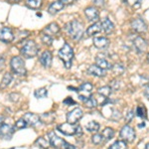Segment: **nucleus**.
Returning a JSON list of instances; mask_svg holds the SVG:
<instances>
[{
  "label": "nucleus",
  "mask_w": 149,
  "mask_h": 149,
  "mask_svg": "<svg viewBox=\"0 0 149 149\" xmlns=\"http://www.w3.org/2000/svg\"><path fill=\"white\" fill-rule=\"evenodd\" d=\"M65 30L72 39L79 41L84 35V24L79 20L70 21L65 26Z\"/></svg>",
  "instance_id": "nucleus-1"
},
{
  "label": "nucleus",
  "mask_w": 149,
  "mask_h": 149,
  "mask_svg": "<svg viewBox=\"0 0 149 149\" xmlns=\"http://www.w3.org/2000/svg\"><path fill=\"white\" fill-rule=\"evenodd\" d=\"M59 58L63 61L67 69H70L73 65V59H74V50L73 48L70 46L69 43H65L64 46L60 49L59 51Z\"/></svg>",
  "instance_id": "nucleus-2"
},
{
  "label": "nucleus",
  "mask_w": 149,
  "mask_h": 149,
  "mask_svg": "<svg viewBox=\"0 0 149 149\" xmlns=\"http://www.w3.org/2000/svg\"><path fill=\"white\" fill-rule=\"evenodd\" d=\"M57 129L59 130L61 133L65 134V135H77L80 136L83 134V131H81V126L79 125V124H71V123H63V124H59L57 126Z\"/></svg>",
  "instance_id": "nucleus-3"
},
{
  "label": "nucleus",
  "mask_w": 149,
  "mask_h": 149,
  "mask_svg": "<svg viewBox=\"0 0 149 149\" xmlns=\"http://www.w3.org/2000/svg\"><path fill=\"white\" fill-rule=\"evenodd\" d=\"M38 52H39V48H38L37 44L32 40L26 41L20 50L21 55L26 59H31V58L36 57L38 55Z\"/></svg>",
  "instance_id": "nucleus-4"
},
{
  "label": "nucleus",
  "mask_w": 149,
  "mask_h": 149,
  "mask_svg": "<svg viewBox=\"0 0 149 149\" xmlns=\"http://www.w3.org/2000/svg\"><path fill=\"white\" fill-rule=\"evenodd\" d=\"M10 66L11 69L13 71V73L19 74V76H25L27 71H26V67L25 63H24L23 59L21 57H13L11 59L10 62Z\"/></svg>",
  "instance_id": "nucleus-5"
},
{
  "label": "nucleus",
  "mask_w": 149,
  "mask_h": 149,
  "mask_svg": "<svg viewBox=\"0 0 149 149\" xmlns=\"http://www.w3.org/2000/svg\"><path fill=\"white\" fill-rule=\"evenodd\" d=\"M119 136L122 138V140L123 141L128 142V143H131L135 140L136 133H135V130H134L131 126H129L128 124H126V125H124L121 128L120 132H119Z\"/></svg>",
  "instance_id": "nucleus-6"
},
{
  "label": "nucleus",
  "mask_w": 149,
  "mask_h": 149,
  "mask_svg": "<svg viewBox=\"0 0 149 149\" xmlns=\"http://www.w3.org/2000/svg\"><path fill=\"white\" fill-rule=\"evenodd\" d=\"M48 139H49V142H50V145L53 146L55 149H61V148H64L65 146V143L67 141H65L64 139H62L61 137H59L58 135H56L54 131H50L48 133Z\"/></svg>",
  "instance_id": "nucleus-7"
},
{
  "label": "nucleus",
  "mask_w": 149,
  "mask_h": 149,
  "mask_svg": "<svg viewBox=\"0 0 149 149\" xmlns=\"http://www.w3.org/2000/svg\"><path fill=\"white\" fill-rule=\"evenodd\" d=\"M15 39L13 31L9 27H3L0 29V41L6 44H10Z\"/></svg>",
  "instance_id": "nucleus-8"
},
{
  "label": "nucleus",
  "mask_w": 149,
  "mask_h": 149,
  "mask_svg": "<svg viewBox=\"0 0 149 149\" xmlns=\"http://www.w3.org/2000/svg\"><path fill=\"white\" fill-rule=\"evenodd\" d=\"M83 115H84L83 110L80 107H76L72 111L68 112V114H67V122L71 124H77L78 121L83 117Z\"/></svg>",
  "instance_id": "nucleus-9"
},
{
  "label": "nucleus",
  "mask_w": 149,
  "mask_h": 149,
  "mask_svg": "<svg viewBox=\"0 0 149 149\" xmlns=\"http://www.w3.org/2000/svg\"><path fill=\"white\" fill-rule=\"evenodd\" d=\"M130 25H131V28L137 33H145L148 29L147 24H146L142 19H140V18L132 19Z\"/></svg>",
  "instance_id": "nucleus-10"
},
{
  "label": "nucleus",
  "mask_w": 149,
  "mask_h": 149,
  "mask_svg": "<svg viewBox=\"0 0 149 149\" xmlns=\"http://www.w3.org/2000/svg\"><path fill=\"white\" fill-rule=\"evenodd\" d=\"M85 15L90 22L95 23L100 19V11L97 10V7L90 6L85 9Z\"/></svg>",
  "instance_id": "nucleus-11"
},
{
  "label": "nucleus",
  "mask_w": 149,
  "mask_h": 149,
  "mask_svg": "<svg viewBox=\"0 0 149 149\" xmlns=\"http://www.w3.org/2000/svg\"><path fill=\"white\" fill-rule=\"evenodd\" d=\"M14 131H15V128H14L13 126L9 125V124H5V123L0 124V136H1V137L10 140Z\"/></svg>",
  "instance_id": "nucleus-12"
},
{
  "label": "nucleus",
  "mask_w": 149,
  "mask_h": 149,
  "mask_svg": "<svg viewBox=\"0 0 149 149\" xmlns=\"http://www.w3.org/2000/svg\"><path fill=\"white\" fill-rule=\"evenodd\" d=\"M60 31H61V28H60V26L58 25V23L52 22V23H50L49 25H47L46 27L43 29L42 33H43V34H47V35H49V36H52V37H54L55 35L59 34Z\"/></svg>",
  "instance_id": "nucleus-13"
},
{
  "label": "nucleus",
  "mask_w": 149,
  "mask_h": 149,
  "mask_svg": "<svg viewBox=\"0 0 149 149\" xmlns=\"http://www.w3.org/2000/svg\"><path fill=\"white\" fill-rule=\"evenodd\" d=\"M133 45H134V47H135L136 51L138 53H144L146 51L147 46H148L146 41L144 40L142 37H140V36L135 37V39L133 40Z\"/></svg>",
  "instance_id": "nucleus-14"
},
{
  "label": "nucleus",
  "mask_w": 149,
  "mask_h": 149,
  "mask_svg": "<svg viewBox=\"0 0 149 149\" xmlns=\"http://www.w3.org/2000/svg\"><path fill=\"white\" fill-rule=\"evenodd\" d=\"M52 59H53V56H52V53L50 51H44L42 53L40 57V63L42 64L43 67L45 68H50L52 65Z\"/></svg>",
  "instance_id": "nucleus-15"
},
{
  "label": "nucleus",
  "mask_w": 149,
  "mask_h": 149,
  "mask_svg": "<svg viewBox=\"0 0 149 149\" xmlns=\"http://www.w3.org/2000/svg\"><path fill=\"white\" fill-rule=\"evenodd\" d=\"M23 118L26 120L28 125H32V126H36L37 124H39L41 122L39 115L35 114V113H31V112H27L26 114H24Z\"/></svg>",
  "instance_id": "nucleus-16"
},
{
  "label": "nucleus",
  "mask_w": 149,
  "mask_h": 149,
  "mask_svg": "<svg viewBox=\"0 0 149 149\" xmlns=\"http://www.w3.org/2000/svg\"><path fill=\"white\" fill-rule=\"evenodd\" d=\"M79 97H80V100H81V102L85 103L86 107H88V109H95V107H97V100L93 97V95L85 97V95H79Z\"/></svg>",
  "instance_id": "nucleus-17"
},
{
  "label": "nucleus",
  "mask_w": 149,
  "mask_h": 149,
  "mask_svg": "<svg viewBox=\"0 0 149 149\" xmlns=\"http://www.w3.org/2000/svg\"><path fill=\"white\" fill-rule=\"evenodd\" d=\"M88 74H92V76H95V77H98V78H102V77H104L105 76V71L102 70V68L97 67V65H92L90 66V68L88 69Z\"/></svg>",
  "instance_id": "nucleus-18"
},
{
  "label": "nucleus",
  "mask_w": 149,
  "mask_h": 149,
  "mask_svg": "<svg viewBox=\"0 0 149 149\" xmlns=\"http://www.w3.org/2000/svg\"><path fill=\"white\" fill-rule=\"evenodd\" d=\"M93 45L97 49H105L109 45V40L107 37H95L93 39Z\"/></svg>",
  "instance_id": "nucleus-19"
},
{
  "label": "nucleus",
  "mask_w": 149,
  "mask_h": 149,
  "mask_svg": "<svg viewBox=\"0 0 149 149\" xmlns=\"http://www.w3.org/2000/svg\"><path fill=\"white\" fill-rule=\"evenodd\" d=\"M64 7H65V4L62 3L61 1H55L50 4L49 8H48V12H49L50 14H52V15H54V14L63 10Z\"/></svg>",
  "instance_id": "nucleus-20"
},
{
  "label": "nucleus",
  "mask_w": 149,
  "mask_h": 149,
  "mask_svg": "<svg viewBox=\"0 0 149 149\" xmlns=\"http://www.w3.org/2000/svg\"><path fill=\"white\" fill-rule=\"evenodd\" d=\"M100 26H102V31H103L105 34H109V33H111L114 29V24L112 23L109 18L103 19L102 24H100Z\"/></svg>",
  "instance_id": "nucleus-21"
},
{
  "label": "nucleus",
  "mask_w": 149,
  "mask_h": 149,
  "mask_svg": "<svg viewBox=\"0 0 149 149\" xmlns=\"http://www.w3.org/2000/svg\"><path fill=\"white\" fill-rule=\"evenodd\" d=\"M100 32H102V26H100V23L95 22L93 23V25H91L90 27L86 29V35L88 37H92V36L95 35V34H98Z\"/></svg>",
  "instance_id": "nucleus-22"
},
{
  "label": "nucleus",
  "mask_w": 149,
  "mask_h": 149,
  "mask_svg": "<svg viewBox=\"0 0 149 149\" xmlns=\"http://www.w3.org/2000/svg\"><path fill=\"white\" fill-rule=\"evenodd\" d=\"M95 65H97V67H100V68H102V70H110L112 68V65L109 63V62H107L105 59H103V58H100V57H97L95 58Z\"/></svg>",
  "instance_id": "nucleus-23"
},
{
  "label": "nucleus",
  "mask_w": 149,
  "mask_h": 149,
  "mask_svg": "<svg viewBox=\"0 0 149 149\" xmlns=\"http://www.w3.org/2000/svg\"><path fill=\"white\" fill-rule=\"evenodd\" d=\"M114 134H115V131L111 128V127H105V128L103 129L102 134V138H103V141H105V142H107V141L110 140L111 138H113Z\"/></svg>",
  "instance_id": "nucleus-24"
},
{
  "label": "nucleus",
  "mask_w": 149,
  "mask_h": 149,
  "mask_svg": "<svg viewBox=\"0 0 149 149\" xmlns=\"http://www.w3.org/2000/svg\"><path fill=\"white\" fill-rule=\"evenodd\" d=\"M12 79H13L12 74L10 73H6L3 76V79H2L1 84H0V88H1V90H4V88H6L7 86L10 85V83L12 81Z\"/></svg>",
  "instance_id": "nucleus-25"
},
{
  "label": "nucleus",
  "mask_w": 149,
  "mask_h": 149,
  "mask_svg": "<svg viewBox=\"0 0 149 149\" xmlns=\"http://www.w3.org/2000/svg\"><path fill=\"white\" fill-rule=\"evenodd\" d=\"M40 119L42 122H44V123L46 124H50L52 123V122H54L55 120V115L53 113H43L42 115L40 116Z\"/></svg>",
  "instance_id": "nucleus-26"
},
{
  "label": "nucleus",
  "mask_w": 149,
  "mask_h": 149,
  "mask_svg": "<svg viewBox=\"0 0 149 149\" xmlns=\"http://www.w3.org/2000/svg\"><path fill=\"white\" fill-rule=\"evenodd\" d=\"M111 88L109 86H102V88H98L97 93L100 95H102L103 97H109L110 95H111Z\"/></svg>",
  "instance_id": "nucleus-27"
},
{
  "label": "nucleus",
  "mask_w": 149,
  "mask_h": 149,
  "mask_svg": "<svg viewBox=\"0 0 149 149\" xmlns=\"http://www.w3.org/2000/svg\"><path fill=\"white\" fill-rule=\"evenodd\" d=\"M35 144L39 146V147L43 148V149H48L50 146L49 139L47 140V139H45L44 137H38L37 139H36Z\"/></svg>",
  "instance_id": "nucleus-28"
},
{
  "label": "nucleus",
  "mask_w": 149,
  "mask_h": 149,
  "mask_svg": "<svg viewBox=\"0 0 149 149\" xmlns=\"http://www.w3.org/2000/svg\"><path fill=\"white\" fill-rule=\"evenodd\" d=\"M26 6L30 9H39L42 6V0H27Z\"/></svg>",
  "instance_id": "nucleus-29"
},
{
  "label": "nucleus",
  "mask_w": 149,
  "mask_h": 149,
  "mask_svg": "<svg viewBox=\"0 0 149 149\" xmlns=\"http://www.w3.org/2000/svg\"><path fill=\"white\" fill-rule=\"evenodd\" d=\"M112 73H113L115 76H121L122 74L124 73L125 69H124V66L122 64H114L112 66Z\"/></svg>",
  "instance_id": "nucleus-30"
},
{
  "label": "nucleus",
  "mask_w": 149,
  "mask_h": 149,
  "mask_svg": "<svg viewBox=\"0 0 149 149\" xmlns=\"http://www.w3.org/2000/svg\"><path fill=\"white\" fill-rule=\"evenodd\" d=\"M136 115L143 119L147 118V111H146V109L144 105H138L136 107Z\"/></svg>",
  "instance_id": "nucleus-31"
},
{
  "label": "nucleus",
  "mask_w": 149,
  "mask_h": 149,
  "mask_svg": "<svg viewBox=\"0 0 149 149\" xmlns=\"http://www.w3.org/2000/svg\"><path fill=\"white\" fill-rule=\"evenodd\" d=\"M100 123L97 121H91L88 124H86V130L90 132H97L100 129Z\"/></svg>",
  "instance_id": "nucleus-32"
},
{
  "label": "nucleus",
  "mask_w": 149,
  "mask_h": 149,
  "mask_svg": "<svg viewBox=\"0 0 149 149\" xmlns=\"http://www.w3.org/2000/svg\"><path fill=\"white\" fill-rule=\"evenodd\" d=\"M34 95H35V97H37V98H45V97H47L48 92H47L46 88H38V90H36L35 93H34Z\"/></svg>",
  "instance_id": "nucleus-33"
},
{
  "label": "nucleus",
  "mask_w": 149,
  "mask_h": 149,
  "mask_svg": "<svg viewBox=\"0 0 149 149\" xmlns=\"http://www.w3.org/2000/svg\"><path fill=\"white\" fill-rule=\"evenodd\" d=\"M79 91L85 93H91L93 91V85L91 83H84L83 85L80 86Z\"/></svg>",
  "instance_id": "nucleus-34"
},
{
  "label": "nucleus",
  "mask_w": 149,
  "mask_h": 149,
  "mask_svg": "<svg viewBox=\"0 0 149 149\" xmlns=\"http://www.w3.org/2000/svg\"><path fill=\"white\" fill-rule=\"evenodd\" d=\"M109 149H126V142L123 140H117Z\"/></svg>",
  "instance_id": "nucleus-35"
},
{
  "label": "nucleus",
  "mask_w": 149,
  "mask_h": 149,
  "mask_svg": "<svg viewBox=\"0 0 149 149\" xmlns=\"http://www.w3.org/2000/svg\"><path fill=\"white\" fill-rule=\"evenodd\" d=\"M41 40H42V42L44 43L45 45H47V46H51L53 41H54V37H52V36H49L47 34H43L42 33V37H41Z\"/></svg>",
  "instance_id": "nucleus-36"
},
{
  "label": "nucleus",
  "mask_w": 149,
  "mask_h": 149,
  "mask_svg": "<svg viewBox=\"0 0 149 149\" xmlns=\"http://www.w3.org/2000/svg\"><path fill=\"white\" fill-rule=\"evenodd\" d=\"M92 141L93 144H95V145H98V144H100L103 141V138H102V135L100 133H95L93 135L92 137Z\"/></svg>",
  "instance_id": "nucleus-37"
},
{
  "label": "nucleus",
  "mask_w": 149,
  "mask_h": 149,
  "mask_svg": "<svg viewBox=\"0 0 149 149\" xmlns=\"http://www.w3.org/2000/svg\"><path fill=\"white\" fill-rule=\"evenodd\" d=\"M28 126V123L26 122L25 119L23 118H20V119H18L17 121H16V124H15V127L16 128H18V129H22V128H25V127H27Z\"/></svg>",
  "instance_id": "nucleus-38"
},
{
  "label": "nucleus",
  "mask_w": 149,
  "mask_h": 149,
  "mask_svg": "<svg viewBox=\"0 0 149 149\" xmlns=\"http://www.w3.org/2000/svg\"><path fill=\"white\" fill-rule=\"evenodd\" d=\"M109 86L111 88V90H112V91H117V90H119V88H120V81L116 80V79H114V80L110 81Z\"/></svg>",
  "instance_id": "nucleus-39"
},
{
  "label": "nucleus",
  "mask_w": 149,
  "mask_h": 149,
  "mask_svg": "<svg viewBox=\"0 0 149 149\" xmlns=\"http://www.w3.org/2000/svg\"><path fill=\"white\" fill-rule=\"evenodd\" d=\"M121 118V113L119 110L117 109H113V111H112V115H111V119L114 121H117L119 120V119Z\"/></svg>",
  "instance_id": "nucleus-40"
},
{
  "label": "nucleus",
  "mask_w": 149,
  "mask_h": 149,
  "mask_svg": "<svg viewBox=\"0 0 149 149\" xmlns=\"http://www.w3.org/2000/svg\"><path fill=\"white\" fill-rule=\"evenodd\" d=\"M134 117V110L133 109H130L126 112V115H125V121L128 123L132 120V118Z\"/></svg>",
  "instance_id": "nucleus-41"
},
{
  "label": "nucleus",
  "mask_w": 149,
  "mask_h": 149,
  "mask_svg": "<svg viewBox=\"0 0 149 149\" xmlns=\"http://www.w3.org/2000/svg\"><path fill=\"white\" fill-rule=\"evenodd\" d=\"M93 2L97 7H102L103 5H104L105 0H93Z\"/></svg>",
  "instance_id": "nucleus-42"
},
{
  "label": "nucleus",
  "mask_w": 149,
  "mask_h": 149,
  "mask_svg": "<svg viewBox=\"0 0 149 149\" xmlns=\"http://www.w3.org/2000/svg\"><path fill=\"white\" fill-rule=\"evenodd\" d=\"M63 102L65 103V104H68V105H71V104H76V102H74V100H72V97H67Z\"/></svg>",
  "instance_id": "nucleus-43"
},
{
  "label": "nucleus",
  "mask_w": 149,
  "mask_h": 149,
  "mask_svg": "<svg viewBox=\"0 0 149 149\" xmlns=\"http://www.w3.org/2000/svg\"><path fill=\"white\" fill-rule=\"evenodd\" d=\"M4 67H5V59L3 58V56L0 55V71H2Z\"/></svg>",
  "instance_id": "nucleus-44"
},
{
  "label": "nucleus",
  "mask_w": 149,
  "mask_h": 149,
  "mask_svg": "<svg viewBox=\"0 0 149 149\" xmlns=\"http://www.w3.org/2000/svg\"><path fill=\"white\" fill-rule=\"evenodd\" d=\"M144 93V97H145L149 100V86H147L145 88V90H144V93Z\"/></svg>",
  "instance_id": "nucleus-45"
},
{
  "label": "nucleus",
  "mask_w": 149,
  "mask_h": 149,
  "mask_svg": "<svg viewBox=\"0 0 149 149\" xmlns=\"http://www.w3.org/2000/svg\"><path fill=\"white\" fill-rule=\"evenodd\" d=\"M64 149H76L74 145H72V144H70L68 142L65 143V146H64Z\"/></svg>",
  "instance_id": "nucleus-46"
},
{
  "label": "nucleus",
  "mask_w": 149,
  "mask_h": 149,
  "mask_svg": "<svg viewBox=\"0 0 149 149\" xmlns=\"http://www.w3.org/2000/svg\"><path fill=\"white\" fill-rule=\"evenodd\" d=\"M59 1H61L62 3H64V4H72L74 0H59Z\"/></svg>",
  "instance_id": "nucleus-47"
},
{
  "label": "nucleus",
  "mask_w": 149,
  "mask_h": 149,
  "mask_svg": "<svg viewBox=\"0 0 149 149\" xmlns=\"http://www.w3.org/2000/svg\"><path fill=\"white\" fill-rule=\"evenodd\" d=\"M8 3H10V4H15V3H18V2H20L21 0H6Z\"/></svg>",
  "instance_id": "nucleus-48"
},
{
  "label": "nucleus",
  "mask_w": 149,
  "mask_h": 149,
  "mask_svg": "<svg viewBox=\"0 0 149 149\" xmlns=\"http://www.w3.org/2000/svg\"><path fill=\"white\" fill-rule=\"evenodd\" d=\"M4 120V117L2 116V115H0V124H2V122Z\"/></svg>",
  "instance_id": "nucleus-49"
},
{
  "label": "nucleus",
  "mask_w": 149,
  "mask_h": 149,
  "mask_svg": "<svg viewBox=\"0 0 149 149\" xmlns=\"http://www.w3.org/2000/svg\"><path fill=\"white\" fill-rule=\"evenodd\" d=\"M144 127V126H145V123H144V122H143V123L142 124H138V127Z\"/></svg>",
  "instance_id": "nucleus-50"
},
{
  "label": "nucleus",
  "mask_w": 149,
  "mask_h": 149,
  "mask_svg": "<svg viewBox=\"0 0 149 149\" xmlns=\"http://www.w3.org/2000/svg\"><path fill=\"white\" fill-rule=\"evenodd\" d=\"M144 149H149V143H147L145 145V147H144Z\"/></svg>",
  "instance_id": "nucleus-51"
},
{
  "label": "nucleus",
  "mask_w": 149,
  "mask_h": 149,
  "mask_svg": "<svg viewBox=\"0 0 149 149\" xmlns=\"http://www.w3.org/2000/svg\"><path fill=\"white\" fill-rule=\"evenodd\" d=\"M147 62H148V64H149V53L147 54Z\"/></svg>",
  "instance_id": "nucleus-52"
}]
</instances>
